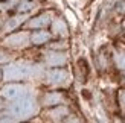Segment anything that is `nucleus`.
<instances>
[{
  "mask_svg": "<svg viewBox=\"0 0 125 123\" xmlns=\"http://www.w3.org/2000/svg\"><path fill=\"white\" fill-rule=\"evenodd\" d=\"M122 100H124V102H125V94H124V96H122Z\"/></svg>",
  "mask_w": 125,
  "mask_h": 123,
  "instance_id": "6",
  "label": "nucleus"
},
{
  "mask_svg": "<svg viewBox=\"0 0 125 123\" xmlns=\"http://www.w3.org/2000/svg\"><path fill=\"white\" fill-rule=\"evenodd\" d=\"M12 111H14L15 115H20V117H26V115H31L34 111H35V105L32 100H20L18 103H15L14 108H12Z\"/></svg>",
  "mask_w": 125,
  "mask_h": 123,
  "instance_id": "1",
  "label": "nucleus"
},
{
  "mask_svg": "<svg viewBox=\"0 0 125 123\" xmlns=\"http://www.w3.org/2000/svg\"><path fill=\"white\" fill-rule=\"evenodd\" d=\"M24 88L20 87V85H9L3 90V94L8 97V99H15V97H20L23 94Z\"/></svg>",
  "mask_w": 125,
  "mask_h": 123,
  "instance_id": "2",
  "label": "nucleus"
},
{
  "mask_svg": "<svg viewBox=\"0 0 125 123\" xmlns=\"http://www.w3.org/2000/svg\"><path fill=\"white\" fill-rule=\"evenodd\" d=\"M47 38H49V35H47V34H37V35H34V41H35V43L46 41Z\"/></svg>",
  "mask_w": 125,
  "mask_h": 123,
  "instance_id": "3",
  "label": "nucleus"
},
{
  "mask_svg": "<svg viewBox=\"0 0 125 123\" xmlns=\"http://www.w3.org/2000/svg\"><path fill=\"white\" fill-rule=\"evenodd\" d=\"M117 62H119V65H121V67H124V69H125V55H121V56H119V61H117Z\"/></svg>",
  "mask_w": 125,
  "mask_h": 123,
  "instance_id": "5",
  "label": "nucleus"
},
{
  "mask_svg": "<svg viewBox=\"0 0 125 123\" xmlns=\"http://www.w3.org/2000/svg\"><path fill=\"white\" fill-rule=\"evenodd\" d=\"M46 18H47V15L37 18L38 21H34V23H32V26H41V24H46V23H49V20H46Z\"/></svg>",
  "mask_w": 125,
  "mask_h": 123,
  "instance_id": "4",
  "label": "nucleus"
}]
</instances>
